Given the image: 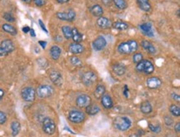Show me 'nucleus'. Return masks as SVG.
Wrapping results in <instances>:
<instances>
[{"label": "nucleus", "mask_w": 180, "mask_h": 137, "mask_svg": "<svg viewBox=\"0 0 180 137\" xmlns=\"http://www.w3.org/2000/svg\"><path fill=\"white\" fill-rule=\"evenodd\" d=\"M61 53H62V49H61L58 46L54 45L51 48L50 55L53 60H58V59H59Z\"/></svg>", "instance_id": "22"}, {"label": "nucleus", "mask_w": 180, "mask_h": 137, "mask_svg": "<svg viewBox=\"0 0 180 137\" xmlns=\"http://www.w3.org/2000/svg\"><path fill=\"white\" fill-rule=\"evenodd\" d=\"M49 77H50L51 81L54 83L55 85L60 87L63 83V77L62 75L61 74L60 72L58 71H52L49 74Z\"/></svg>", "instance_id": "12"}, {"label": "nucleus", "mask_w": 180, "mask_h": 137, "mask_svg": "<svg viewBox=\"0 0 180 137\" xmlns=\"http://www.w3.org/2000/svg\"><path fill=\"white\" fill-rule=\"evenodd\" d=\"M11 129H12V136H16L18 135V133L21 129V125L18 121H12L11 124Z\"/></svg>", "instance_id": "29"}, {"label": "nucleus", "mask_w": 180, "mask_h": 137, "mask_svg": "<svg viewBox=\"0 0 180 137\" xmlns=\"http://www.w3.org/2000/svg\"><path fill=\"white\" fill-rule=\"evenodd\" d=\"M123 93H124L125 97H129V89H128V87L126 85L125 86V89L123 91Z\"/></svg>", "instance_id": "43"}, {"label": "nucleus", "mask_w": 180, "mask_h": 137, "mask_svg": "<svg viewBox=\"0 0 180 137\" xmlns=\"http://www.w3.org/2000/svg\"><path fill=\"white\" fill-rule=\"evenodd\" d=\"M146 84L150 89H158L161 87L162 82L161 80L156 77H152L148 78L146 81Z\"/></svg>", "instance_id": "13"}, {"label": "nucleus", "mask_w": 180, "mask_h": 137, "mask_svg": "<svg viewBox=\"0 0 180 137\" xmlns=\"http://www.w3.org/2000/svg\"><path fill=\"white\" fill-rule=\"evenodd\" d=\"M105 92H106V87L103 85H99L97 86L95 90V92H94V96L96 99L101 98L102 96L105 95Z\"/></svg>", "instance_id": "26"}, {"label": "nucleus", "mask_w": 180, "mask_h": 137, "mask_svg": "<svg viewBox=\"0 0 180 137\" xmlns=\"http://www.w3.org/2000/svg\"><path fill=\"white\" fill-rule=\"evenodd\" d=\"M102 2L104 3V4H106V5H107V6H108L109 4H111V0H102Z\"/></svg>", "instance_id": "49"}, {"label": "nucleus", "mask_w": 180, "mask_h": 137, "mask_svg": "<svg viewBox=\"0 0 180 137\" xmlns=\"http://www.w3.org/2000/svg\"><path fill=\"white\" fill-rule=\"evenodd\" d=\"M29 31H30V28H29V27L26 26V27H23V28H22V32H23V33H29Z\"/></svg>", "instance_id": "47"}, {"label": "nucleus", "mask_w": 180, "mask_h": 137, "mask_svg": "<svg viewBox=\"0 0 180 137\" xmlns=\"http://www.w3.org/2000/svg\"><path fill=\"white\" fill-rule=\"evenodd\" d=\"M3 96H4V91H2V90L0 88V99L2 98V97H3Z\"/></svg>", "instance_id": "51"}, {"label": "nucleus", "mask_w": 180, "mask_h": 137, "mask_svg": "<svg viewBox=\"0 0 180 137\" xmlns=\"http://www.w3.org/2000/svg\"><path fill=\"white\" fill-rule=\"evenodd\" d=\"M149 128L152 132L156 133V134H158V133H159L161 131V126L159 125H158V124L154 125L153 123H150V124H149Z\"/></svg>", "instance_id": "34"}, {"label": "nucleus", "mask_w": 180, "mask_h": 137, "mask_svg": "<svg viewBox=\"0 0 180 137\" xmlns=\"http://www.w3.org/2000/svg\"><path fill=\"white\" fill-rule=\"evenodd\" d=\"M7 121V115L3 111H0V125L4 124Z\"/></svg>", "instance_id": "39"}, {"label": "nucleus", "mask_w": 180, "mask_h": 137, "mask_svg": "<svg viewBox=\"0 0 180 137\" xmlns=\"http://www.w3.org/2000/svg\"><path fill=\"white\" fill-rule=\"evenodd\" d=\"M62 31L67 39L72 38V28L69 26H63L62 27Z\"/></svg>", "instance_id": "31"}, {"label": "nucleus", "mask_w": 180, "mask_h": 137, "mask_svg": "<svg viewBox=\"0 0 180 137\" xmlns=\"http://www.w3.org/2000/svg\"><path fill=\"white\" fill-rule=\"evenodd\" d=\"M57 18L63 21H69L72 22L76 18V13L73 9H70L68 13H57Z\"/></svg>", "instance_id": "9"}, {"label": "nucleus", "mask_w": 180, "mask_h": 137, "mask_svg": "<svg viewBox=\"0 0 180 137\" xmlns=\"http://www.w3.org/2000/svg\"><path fill=\"white\" fill-rule=\"evenodd\" d=\"M23 2L27 3H30L32 2V0H22Z\"/></svg>", "instance_id": "53"}, {"label": "nucleus", "mask_w": 180, "mask_h": 137, "mask_svg": "<svg viewBox=\"0 0 180 137\" xmlns=\"http://www.w3.org/2000/svg\"><path fill=\"white\" fill-rule=\"evenodd\" d=\"M2 30L4 32H6V33H8L11 34V35H16V34L18 33V31L17 29L15 28L14 27L12 26V25H11V24H8V23H5L2 25Z\"/></svg>", "instance_id": "28"}, {"label": "nucleus", "mask_w": 180, "mask_h": 137, "mask_svg": "<svg viewBox=\"0 0 180 137\" xmlns=\"http://www.w3.org/2000/svg\"><path fill=\"white\" fill-rule=\"evenodd\" d=\"M1 48L3 49V50L6 52V53L8 54V53H12L13 52L15 49L14 48V44L12 43L10 39H6V40H3V41L1 43Z\"/></svg>", "instance_id": "15"}, {"label": "nucleus", "mask_w": 180, "mask_h": 137, "mask_svg": "<svg viewBox=\"0 0 180 137\" xmlns=\"http://www.w3.org/2000/svg\"><path fill=\"white\" fill-rule=\"evenodd\" d=\"M91 99L89 96L87 95H80V96H77V100H76V103H77V106L80 107V108H84V107H87L91 104Z\"/></svg>", "instance_id": "10"}, {"label": "nucleus", "mask_w": 180, "mask_h": 137, "mask_svg": "<svg viewBox=\"0 0 180 137\" xmlns=\"http://www.w3.org/2000/svg\"><path fill=\"white\" fill-rule=\"evenodd\" d=\"M3 18L9 23H12L15 21V18L10 13H5L4 14H3Z\"/></svg>", "instance_id": "36"}, {"label": "nucleus", "mask_w": 180, "mask_h": 137, "mask_svg": "<svg viewBox=\"0 0 180 137\" xmlns=\"http://www.w3.org/2000/svg\"><path fill=\"white\" fill-rule=\"evenodd\" d=\"M141 46L144 50L148 52L149 53H150V54H154V53H156V48L150 42L147 41V40H143L141 42Z\"/></svg>", "instance_id": "19"}, {"label": "nucleus", "mask_w": 180, "mask_h": 137, "mask_svg": "<svg viewBox=\"0 0 180 137\" xmlns=\"http://www.w3.org/2000/svg\"><path fill=\"white\" fill-rule=\"evenodd\" d=\"M171 97L174 100V101H179L180 100V97L179 96H178V94L176 93H172L171 94Z\"/></svg>", "instance_id": "42"}, {"label": "nucleus", "mask_w": 180, "mask_h": 137, "mask_svg": "<svg viewBox=\"0 0 180 137\" xmlns=\"http://www.w3.org/2000/svg\"><path fill=\"white\" fill-rule=\"evenodd\" d=\"M59 3H66L69 2L70 0H57Z\"/></svg>", "instance_id": "50"}, {"label": "nucleus", "mask_w": 180, "mask_h": 137, "mask_svg": "<svg viewBox=\"0 0 180 137\" xmlns=\"http://www.w3.org/2000/svg\"><path fill=\"white\" fill-rule=\"evenodd\" d=\"M86 115L82 111H71L69 112L68 118L69 120L73 123H81L85 120Z\"/></svg>", "instance_id": "8"}, {"label": "nucleus", "mask_w": 180, "mask_h": 137, "mask_svg": "<svg viewBox=\"0 0 180 137\" xmlns=\"http://www.w3.org/2000/svg\"><path fill=\"white\" fill-rule=\"evenodd\" d=\"M112 27L116 30H119V31H125V30L128 29L129 25L126 23L123 22V21H117V22H115L112 24Z\"/></svg>", "instance_id": "27"}, {"label": "nucleus", "mask_w": 180, "mask_h": 137, "mask_svg": "<svg viewBox=\"0 0 180 137\" xmlns=\"http://www.w3.org/2000/svg\"><path fill=\"white\" fill-rule=\"evenodd\" d=\"M107 42L103 36H99L92 43V47L96 51H101L106 48Z\"/></svg>", "instance_id": "11"}, {"label": "nucleus", "mask_w": 180, "mask_h": 137, "mask_svg": "<svg viewBox=\"0 0 180 137\" xmlns=\"http://www.w3.org/2000/svg\"><path fill=\"white\" fill-rule=\"evenodd\" d=\"M53 88L48 85H42L37 89V94L40 98H47L53 94Z\"/></svg>", "instance_id": "7"}, {"label": "nucleus", "mask_w": 180, "mask_h": 137, "mask_svg": "<svg viewBox=\"0 0 180 137\" xmlns=\"http://www.w3.org/2000/svg\"><path fill=\"white\" fill-rule=\"evenodd\" d=\"M138 49V43L135 40L121 43L118 46V51L121 54H131L135 53Z\"/></svg>", "instance_id": "1"}, {"label": "nucleus", "mask_w": 180, "mask_h": 137, "mask_svg": "<svg viewBox=\"0 0 180 137\" xmlns=\"http://www.w3.org/2000/svg\"><path fill=\"white\" fill-rule=\"evenodd\" d=\"M164 123L168 126H171L173 124V120L169 116V115H165L164 116Z\"/></svg>", "instance_id": "38"}, {"label": "nucleus", "mask_w": 180, "mask_h": 137, "mask_svg": "<svg viewBox=\"0 0 180 137\" xmlns=\"http://www.w3.org/2000/svg\"><path fill=\"white\" fill-rule=\"evenodd\" d=\"M113 3L119 9H125L127 8V3L125 0H113Z\"/></svg>", "instance_id": "32"}, {"label": "nucleus", "mask_w": 180, "mask_h": 137, "mask_svg": "<svg viewBox=\"0 0 180 137\" xmlns=\"http://www.w3.org/2000/svg\"><path fill=\"white\" fill-rule=\"evenodd\" d=\"M33 1L35 3V4L37 6H38V7H42L46 3V0H33Z\"/></svg>", "instance_id": "40"}, {"label": "nucleus", "mask_w": 180, "mask_h": 137, "mask_svg": "<svg viewBox=\"0 0 180 137\" xmlns=\"http://www.w3.org/2000/svg\"><path fill=\"white\" fill-rule=\"evenodd\" d=\"M71 63H72L73 66H75V67H81V66L82 65V61H81V59H80L79 58L76 57V56L71 58Z\"/></svg>", "instance_id": "35"}, {"label": "nucleus", "mask_w": 180, "mask_h": 137, "mask_svg": "<svg viewBox=\"0 0 180 137\" xmlns=\"http://www.w3.org/2000/svg\"><path fill=\"white\" fill-rule=\"evenodd\" d=\"M114 126L120 131H126L131 126V120L125 116H119L114 120Z\"/></svg>", "instance_id": "2"}, {"label": "nucleus", "mask_w": 180, "mask_h": 137, "mask_svg": "<svg viewBox=\"0 0 180 137\" xmlns=\"http://www.w3.org/2000/svg\"><path fill=\"white\" fill-rule=\"evenodd\" d=\"M86 111H87V113L90 115H95L96 114H98L101 111V109L97 105H91L90 104L89 106H87L86 107Z\"/></svg>", "instance_id": "24"}, {"label": "nucleus", "mask_w": 180, "mask_h": 137, "mask_svg": "<svg viewBox=\"0 0 180 137\" xmlns=\"http://www.w3.org/2000/svg\"><path fill=\"white\" fill-rule=\"evenodd\" d=\"M113 71L118 76H123L125 73L126 68H125V66L120 65V64H116V65L113 67Z\"/></svg>", "instance_id": "30"}, {"label": "nucleus", "mask_w": 180, "mask_h": 137, "mask_svg": "<svg viewBox=\"0 0 180 137\" xmlns=\"http://www.w3.org/2000/svg\"><path fill=\"white\" fill-rule=\"evenodd\" d=\"M136 2L139 8L144 12H149L151 10V4L149 0H136Z\"/></svg>", "instance_id": "20"}, {"label": "nucleus", "mask_w": 180, "mask_h": 137, "mask_svg": "<svg viewBox=\"0 0 180 137\" xmlns=\"http://www.w3.org/2000/svg\"><path fill=\"white\" fill-rule=\"evenodd\" d=\"M101 104L106 109H111L113 107L114 102L110 95H104L101 97Z\"/></svg>", "instance_id": "18"}, {"label": "nucleus", "mask_w": 180, "mask_h": 137, "mask_svg": "<svg viewBox=\"0 0 180 137\" xmlns=\"http://www.w3.org/2000/svg\"><path fill=\"white\" fill-rule=\"evenodd\" d=\"M21 96L25 101L32 102L36 97V91L32 87H24L23 89L21 91Z\"/></svg>", "instance_id": "4"}, {"label": "nucleus", "mask_w": 180, "mask_h": 137, "mask_svg": "<svg viewBox=\"0 0 180 137\" xmlns=\"http://www.w3.org/2000/svg\"><path fill=\"white\" fill-rule=\"evenodd\" d=\"M90 12H91V13L93 15V16L98 18L101 17L104 13L103 8H102L101 5L99 4L93 5V6L90 8Z\"/></svg>", "instance_id": "21"}, {"label": "nucleus", "mask_w": 180, "mask_h": 137, "mask_svg": "<svg viewBox=\"0 0 180 137\" xmlns=\"http://www.w3.org/2000/svg\"><path fill=\"white\" fill-rule=\"evenodd\" d=\"M140 111L142 113L144 114H149L151 113L153 111V107L152 105L149 103V101H144L140 105Z\"/></svg>", "instance_id": "25"}, {"label": "nucleus", "mask_w": 180, "mask_h": 137, "mask_svg": "<svg viewBox=\"0 0 180 137\" xmlns=\"http://www.w3.org/2000/svg\"><path fill=\"white\" fill-rule=\"evenodd\" d=\"M143 60V55H142L141 53H135V54H134V56H133V62L135 63H139V62H141V61Z\"/></svg>", "instance_id": "37"}, {"label": "nucleus", "mask_w": 180, "mask_h": 137, "mask_svg": "<svg viewBox=\"0 0 180 137\" xmlns=\"http://www.w3.org/2000/svg\"><path fill=\"white\" fill-rule=\"evenodd\" d=\"M130 137H140V135H138V134H132V135H130Z\"/></svg>", "instance_id": "52"}, {"label": "nucleus", "mask_w": 180, "mask_h": 137, "mask_svg": "<svg viewBox=\"0 0 180 137\" xmlns=\"http://www.w3.org/2000/svg\"><path fill=\"white\" fill-rule=\"evenodd\" d=\"M38 23H39V25H40V27L42 28V30H43V31L45 32V33H48V29L46 28V26H45V24L43 23V22H42V21L41 19H39L38 20Z\"/></svg>", "instance_id": "41"}, {"label": "nucleus", "mask_w": 180, "mask_h": 137, "mask_svg": "<svg viewBox=\"0 0 180 137\" xmlns=\"http://www.w3.org/2000/svg\"><path fill=\"white\" fill-rule=\"evenodd\" d=\"M69 52L72 54H80L84 52V47L82 44L73 43L69 46Z\"/></svg>", "instance_id": "17"}, {"label": "nucleus", "mask_w": 180, "mask_h": 137, "mask_svg": "<svg viewBox=\"0 0 180 137\" xmlns=\"http://www.w3.org/2000/svg\"><path fill=\"white\" fill-rule=\"evenodd\" d=\"M169 111L171 114L174 116H179L180 115V108L179 106H176V105H171L169 107Z\"/></svg>", "instance_id": "33"}, {"label": "nucleus", "mask_w": 180, "mask_h": 137, "mask_svg": "<svg viewBox=\"0 0 180 137\" xmlns=\"http://www.w3.org/2000/svg\"><path fill=\"white\" fill-rule=\"evenodd\" d=\"M38 43H39V44H40V46H41L42 48H43V49H45L46 46H47V42H45V41H39Z\"/></svg>", "instance_id": "45"}, {"label": "nucleus", "mask_w": 180, "mask_h": 137, "mask_svg": "<svg viewBox=\"0 0 180 137\" xmlns=\"http://www.w3.org/2000/svg\"><path fill=\"white\" fill-rule=\"evenodd\" d=\"M8 53L5 52L3 49H2L1 47H0V57H5V56H7Z\"/></svg>", "instance_id": "44"}, {"label": "nucleus", "mask_w": 180, "mask_h": 137, "mask_svg": "<svg viewBox=\"0 0 180 137\" xmlns=\"http://www.w3.org/2000/svg\"><path fill=\"white\" fill-rule=\"evenodd\" d=\"M97 80V76L94 72H87L83 73L82 76V83L87 87L93 85Z\"/></svg>", "instance_id": "6"}, {"label": "nucleus", "mask_w": 180, "mask_h": 137, "mask_svg": "<svg viewBox=\"0 0 180 137\" xmlns=\"http://www.w3.org/2000/svg\"><path fill=\"white\" fill-rule=\"evenodd\" d=\"M29 33H30V36L32 37V38L36 37V33H35V31H34L32 28H30V31H29Z\"/></svg>", "instance_id": "48"}, {"label": "nucleus", "mask_w": 180, "mask_h": 137, "mask_svg": "<svg viewBox=\"0 0 180 137\" xmlns=\"http://www.w3.org/2000/svg\"><path fill=\"white\" fill-rule=\"evenodd\" d=\"M174 130H175L176 132H179L180 131V123L178 122L177 124H176L175 127H174Z\"/></svg>", "instance_id": "46"}, {"label": "nucleus", "mask_w": 180, "mask_h": 137, "mask_svg": "<svg viewBox=\"0 0 180 137\" xmlns=\"http://www.w3.org/2000/svg\"><path fill=\"white\" fill-rule=\"evenodd\" d=\"M179 13H180V10L178 9V11H177V15H178V17H179L180 16V14H179Z\"/></svg>", "instance_id": "54"}, {"label": "nucleus", "mask_w": 180, "mask_h": 137, "mask_svg": "<svg viewBox=\"0 0 180 137\" xmlns=\"http://www.w3.org/2000/svg\"><path fill=\"white\" fill-rule=\"evenodd\" d=\"M42 130L48 135H53L56 131V124L51 118H45L42 122Z\"/></svg>", "instance_id": "5"}, {"label": "nucleus", "mask_w": 180, "mask_h": 137, "mask_svg": "<svg viewBox=\"0 0 180 137\" xmlns=\"http://www.w3.org/2000/svg\"><path fill=\"white\" fill-rule=\"evenodd\" d=\"M139 28H140V31L148 37H154V33L152 29V25L151 23H145L141 24L139 26Z\"/></svg>", "instance_id": "14"}, {"label": "nucleus", "mask_w": 180, "mask_h": 137, "mask_svg": "<svg viewBox=\"0 0 180 137\" xmlns=\"http://www.w3.org/2000/svg\"><path fill=\"white\" fill-rule=\"evenodd\" d=\"M136 70L139 72H144L145 74H151L154 71V67L153 63L149 60H143L137 63Z\"/></svg>", "instance_id": "3"}, {"label": "nucleus", "mask_w": 180, "mask_h": 137, "mask_svg": "<svg viewBox=\"0 0 180 137\" xmlns=\"http://www.w3.org/2000/svg\"><path fill=\"white\" fill-rule=\"evenodd\" d=\"M72 38L73 39L74 43H82V40H83V36H82V34L77 30V28H72Z\"/></svg>", "instance_id": "23"}, {"label": "nucleus", "mask_w": 180, "mask_h": 137, "mask_svg": "<svg viewBox=\"0 0 180 137\" xmlns=\"http://www.w3.org/2000/svg\"><path fill=\"white\" fill-rule=\"evenodd\" d=\"M97 25L102 29H108L112 27V23L107 18L100 17L97 19Z\"/></svg>", "instance_id": "16"}]
</instances>
